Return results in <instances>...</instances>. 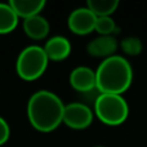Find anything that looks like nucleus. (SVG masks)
<instances>
[{
  "instance_id": "9b49d317",
  "label": "nucleus",
  "mask_w": 147,
  "mask_h": 147,
  "mask_svg": "<svg viewBox=\"0 0 147 147\" xmlns=\"http://www.w3.org/2000/svg\"><path fill=\"white\" fill-rule=\"evenodd\" d=\"M9 4L16 12V14L18 17H22L23 20L40 14V12L45 7L44 0H10Z\"/></svg>"
},
{
  "instance_id": "423d86ee",
  "label": "nucleus",
  "mask_w": 147,
  "mask_h": 147,
  "mask_svg": "<svg viewBox=\"0 0 147 147\" xmlns=\"http://www.w3.org/2000/svg\"><path fill=\"white\" fill-rule=\"evenodd\" d=\"M96 22L97 16L88 7H80L74 9L67 20L70 30L78 35H86L94 31Z\"/></svg>"
},
{
  "instance_id": "f8f14e48",
  "label": "nucleus",
  "mask_w": 147,
  "mask_h": 147,
  "mask_svg": "<svg viewBox=\"0 0 147 147\" xmlns=\"http://www.w3.org/2000/svg\"><path fill=\"white\" fill-rule=\"evenodd\" d=\"M18 16L9 3H0V34H9L17 27Z\"/></svg>"
},
{
  "instance_id": "20e7f679",
  "label": "nucleus",
  "mask_w": 147,
  "mask_h": 147,
  "mask_svg": "<svg viewBox=\"0 0 147 147\" xmlns=\"http://www.w3.org/2000/svg\"><path fill=\"white\" fill-rule=\"evenodd\" d=\"M48 57L43 47L28 45L18 54L16 69L17 74L25 80H35L40 78L48 66Z\"/></svg>"
},
{
  "instance_id": "ddd939ff",
  "label": "nucleus",
  "mask_w": 147,
  "mask_h": 147,
  "mask_svg": "<svg viewBox=\"0 0 147 147\" xmlns=\"http://www.w3.org/2000/svg\"><path fill=\"white\" fill-rule=\"evenodd\" d=\"M86 7L97 16V17H106L111 16L119 7V0H89Z\"/></svg>"
},
{
  "instance_id": "f3484780",
  "label": "nucleus",
  "mask_w": 147,
  "mask_h": 147,
  "mask_svg": "<svg viewBox=\"0 0 147 147\" xmlns=\"http://www.w3.org/2000/svg\"><path fill=\"white\" fill-rule=\"evenodd\" d=\"M94 147H105V146H94Z\"/></svg>"
},
{
  "instance_id": "9d476101",
  "label": "nucleus",
  "mask_w": 147,
  "mask_h": 147,
  "mask_svg": "<svg viewBox=\"0 0 147 147\" xmlns=\"http://www.w3.org/2000/svg\"><path fill=\"white\" fill-rule=\"evenodd\" d=\"M23 30H25L26 35L30 36L31 39L40 40V39H44L48 35L49 22L41 14H36V16H32V17L25 18V21H23Z\"/></svg>"
},
{
  "instance_id": "f03ea898",
  "label": "nucleus",
  "mask_w": 147,
  "mask_h": 147,
  "mask_svg": "<svg viewBox=\"0 0 147 147\" xmlns=\"http://www.w3.org/2000/svg\"><path fill=\"white\" fill-rule=\"evenodd\" d=\"M97 89L101 93L121 94L130 86L133 69L125 57L114 54L105 58L96 70Z\"/></svg>"
},
{
  "instance_id": "39448f33",
  "label": "nucleus",
  "mask_w": 147,
  "mask_h": 147,
  "mask_svg": "<svg viewBox=\"0 0 147 147\" xmlns=\"http://www.w3.org/2000/svg\"><path fill=\"white\" fill-rule=\"evenodd\" d=\"M93 120V111L90 107L81 102H72L65 105L62 121L72 129H84L89 127Z\"/></svg>"
},
{
  "instance_id": "6e6552de",
  "label": "nucleus",
  "mask_w": 147,
  "mask_h": 147,
  "mask_svg": "<svg viewBox=\"0 0 147 147\" xmlns=\"http://www.w3.org/2000/svg\"><path fill=\"white\" fill-rule=\"evenodd\" d=\"M117 49V40L114 36H101L93 39L89 41L86 45V51L93 57H102V58H109L114 56Z\"/></svg>"
},
{
  "instance_id": "f257e3e1",
  "label": "nucleus",
  "mask_w": 147,
  "mask_h": 147,
  "mask_svg": "<svg viewBox=\"0 0 147 147\" xmlns=\"http://www.w3.org/2000/svg\"><path fill=\"white\" fill-rule=\"evenodd\" d=\"M65 105L56 93L41 89L30 97L27 102V116L31 125L40 132L56 129L63 120Z\"/></svg>"
},
{
  "instance_id": "4468645a",
  "label": "nucleus",
  "mask_w": 147,
  "mask_h": 147,
  "mask_svg": "<svg viewBox=\"0 0 147 147\" xmlns=\"http://www.w3.org/2000/svg\"><path fill=\"white\" fill-rule=\"evenodd\" d=\"M94 30L101 36H111L114 32H117L119 28H117L114 18L111 16H106V17H97Z\"/></svg>"
},
{
  "instance_id": "1a4fd4ad",
  "label": "nucleus",
  "mask_w": 147,
  "mask_h": 147,
  "mask_svg": "<svg viewBox=\"0 0 147 147\" xmlns=\"http://www.w3.org/2000/svg\"><path fill=\"white\" fill-rule=\"evenodd\" d=\"M43 48L45 51L48 59H52V61H62L67 58L69 54L71 53V43L67 38L61 35L51 38Z\"/></svg>"
},
{
  "instance_id": "0eeeda50",
  "label": "nucleus",
  "mask_w": 147,
  "mask_h": 147,
  "mask_svg": "<svg viewBox=\"0 0 147 147\" xmlns=\"http://www.w3.org/2000/svg\"><path fill=\"white\" fill-rule=\"evenodd\" d=\"M70 85L81 93H88L97 88L96 71L88 66H78L70 74Z\"/></svg>"
},
{
  "instance_id": "dca6fc26",
  "label": "nucleus",
  "mask_w": 147,
  "mask_h": 147,
  "mask_svg": "<svg viewBox=\"0 0 147 147\" xmlns=\"http://www.w3.org/2000/svg\"><path fill=\"white\" fill-rule=\"evenodd\" d=\"M10 136V128L8 125V123L5 121V119H3L0 116V146L4 145Z\"/></svg>"
},
{
  "instance_id": "7ed1b4c3",
  "label": "nucleus",
  "mask_w": 147,
  "mask_h": 147,
  "mask_svg": "<svg viewBox=\"0 0 147 147\" xmlns=\"http://www.w3.org/2000/svg\"><path fill=\"white\" fill-rule=\"evenodd\" d=\"M94 112L105 124L120 125L129 115V106L121 94L101 93L94 102Z\"/></svg>"
},
{
  "instance_id": "2eb2a0df",
  "label": "nucleus",
  "mask_w": 147,
  "mask_h": 147,
  "mask_svg": "<svg viewBox=\"0 0 147 147\" xmlns=\"http://www.w3.org/2000/svg\"><path fill=\"white\" fill-rule=\"evenodd\" d=\"M120 47H121L123 52L125 54H129V56H138L142 52V41L136 36L124 38L120 41Z\"/></svg>"
}]
</instances>
